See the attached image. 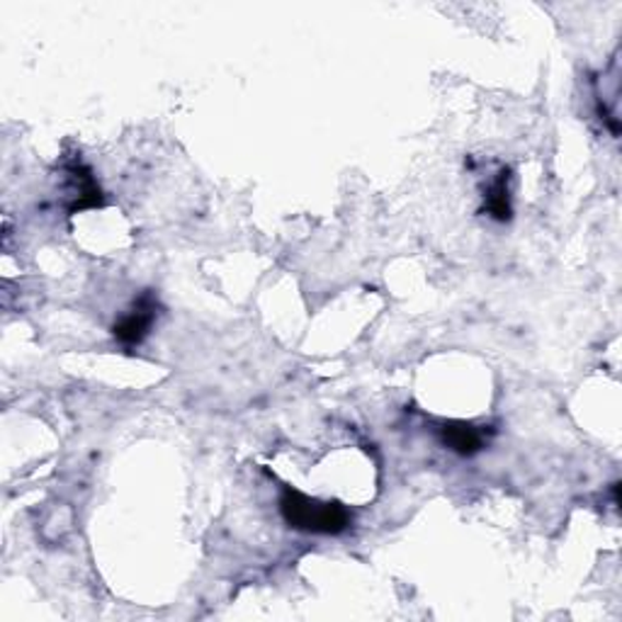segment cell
Segmentation results:
<instances>
[{"instance_id": "3", "label": "cell", "mask_w": 622, "mask_h": 622, "mask_svg": "<svg viewBox=\"0 0 622 622\" xmlns=\"http://www.w3.org/2000/svg\"><path fill=\"white\" fill-rule=\"evenodd\" d=\"M64 173H66V181H69L71 197H73V203L69 205L71 215L83 212V209H97L105 205V195L103 191H100L93 171L88 169L78 156L64 161Z\"/></svg>"}, {"instance_id": "5", "label": "cell", "mask_w": 622, "mask_h": 622, "mask_svg": "<svg viewBox=\"0 0 622 622\" xmlns=\"http://www.w3.org/2000/svg\"><path fill=\"white\" fill-rule=\"evenodd\" d=\"M482 212H486L496 221H510V217H514V203H510V169H502L494 181L488 183Z\"/></svg>"}, {"instance_id": "4", "label": "cell", "mask_w": 622, "mask_h": 622, "mask_svg": "<svg viewBox=\"0 0 622 622\" xmlns=\"http://www.w3.org/2000/svg\"><path fill=\"white\" fill-rule=\"evenodd\" d=\"M440 442L448 450L462 454V458H474L476 452H482L488 442L486 430L470 421H446L438 428Z\"/></svg>"}, {"instance_id": "2", "label": "cell", "mask_w": 622, "mask_h": 622, "mask_svg": "<svg viewBox=\"0 0 622 622\" xmlns=\"http://www.w3.org/2000/svg\"><path fill=\"white\" fill-rule=\"evenodd\" d=\"M159 311H161L159 295H156L153 290H143L135 299V304H131L127 314L122 316L113 326L115 341L125 348L141 346V343L147 341V336L151 333L156 319H159Z\"/></svg>"}, {"instance_id": "1", "label": "cell", "mask_w": 622, "mask_h": 622, "mask_svg": "<svg viewBox=\"0 0 622 622\" xmlns=\"http://www.w3.org/2000/svg\"><path fill=\"white\" fill-rule=\"evenodd\" d=\"M280 514L287 526L311 535H341L353 523V514L341 502H319L292 486L283 488Z\"/></svg>"}]
</instances>
